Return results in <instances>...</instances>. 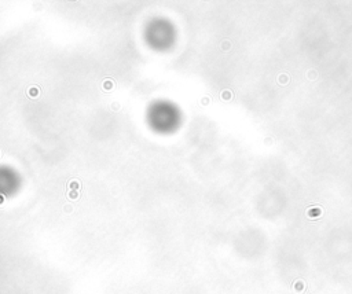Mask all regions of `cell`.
I'll use <instances>...</instances> for the list:
<instances>
[{"label": "cell", "mask_w": 352, "mask_h": 294, "mask_svg": "<svg viewBox=\"0 0 352 294\" xmlns=\"http://www.w3.org/2000/svg\"><path fill=\"white\" fill-rule=\"evenodd\" d=\"M69 188H70V190H73V191H76L77 188H78V183H77L76 180L70 181V183H69Z\"/></svg>", "instance_id": "6da1fadb"}, {"label": "cell", "mask_w": 352, "mask_h": 294, "mask_svg": "<svg viewBox=\"0 0 352 294\" xmlns=\"http://www.w3.org/2000/svg\"><path fill=\"white\" fill-rule=\"evenodd\" d=\"M77 197H78V194H77V191H73V190H70V191H69V198H70V199H76Z\"/></svg>", "instance_id": "7a4b0ae2"}, {"label": "cell", "mask_w": 352, "mask_h": 294, "mask_svg": "<svg viewBox=\"0 0 352 294\" xmlns=\"http://www.w3.org/2000/svg\"><path fill=\"white\" fill-rule=\"evenodd\" d=\"M36 94H37V90L36 88H32L30 90V96H36Z\"/></svg>", "instance_id": "3957f363"}]
</instances>
